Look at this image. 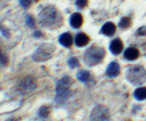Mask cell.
<instances>
[{
    "mask_svg": "<svg viewBox=\"0 0 146 121\" xmlns=\"http://www.w3.org/2000/svg\"><path fill=\"white\" fill-rule=\"evenodd\" d=\"M39 19L40 25L47 29H56L63 23L61 13L53 6L45 7L39 14Z\"/></svg>",
    "mask_w": 146,
    "mask_h": 121,
    "instance_id": "cell-1",
    "label": "cell"
},
{
    "mask_svg": "<svg viewBox=\"0 0 146 121\" xmlns=\"http://www.w3.org/2000/svg\"><path fill=\"white\" fill-rule=\"evenodd\" d=\"M106 55L104 48L92 46L85 51L83 55L84 63L89 67H92L101 63Z\"/></svg>",
    "mask_w": 146,
    "mask_h": 121,
    "instance_id": "cell-2",
    "label": "cell"
},
{
    "mask_svg": "<svg viewBox=\"0 0 146 121\" xmlns=\"http://www.w3.org/2000/svg\"><path fill=\"white\" fill-rule=\"evenodd\" d=\"M127 79L134 86H140L146 81V71L140 65H131L125 71Z\"/></svg>",
    "mask_w": 146,
    "mask_h": 121,
    "instance_id": "cell-3",
    "label": "cell"
},
{
    "mask_svg": "<svg viewBox=\"0 0 146 121\" xmlns=\"http://www.w3.org/2000/svg\"><path fill=\"white\" fill-rule=\"evenodd\" d=\"M73 79L68 76H64L57 83L56 86V96L55 101L58 103H64L70 96V88L73 83Z\"/></svg>",
    "mask_w": 146,
    "mask_h": 121,
    "instance_id": "cell-4",
    "label": "cell"
},
{
    "mask_svg": "<svg viewBox=\"0 0 146 121\" xmlns=\"http://www.w3.org/2000/svg\"><path fill=\"white\" fill-rule=\"evenodd\" d=\"M56 47L52 43H44L34 52L32 59L36 62H43L51 59L55 51Z\"/></svg>",
    "mask_w": 146,
    "mask_h": 121,
    "instance_id": "cell-5",
    "label": "cell"
},
{
    "mask_svg": "<svg viewBox=\"0 0 146 121\" xmlns=\"http://www.w3.org/2000/svg\"><path fill=\"white\" fill-rule=\"evenodd\" d=\"M36 85L35 79L33 76H28L21 82L18 86V90L21 94L27 95L36 88Z\"/></svg>",
    "mask_w": 146,
    "mask_h": 121,
    "instance_id": "cell-6",
    "label": "cell"
},
{
    "mask_svg": "<svg viewBox=\"0 0 146 121\" xmlns=\"http://www.w3.org/2000/svg\"><path fill=\"white\" fill-rule=\"evenodd\" d=\"M110 118L108 109L103 105L95 106L91 112L90 119L92 120H107Z\"/></svg>",
    "mask_w": 146,
    "mask_h": 121,
    "instance_id": "cell-7",
    "label": "cell"
},
{
    "mask_svg": "<svg viewBox=\"0 0 146 121\" xmlns=\"http://www.w3.org/2000/svg\"><path fill=\"white\" fill-rule=\"evenodd\" d=\"M109 48L111 53L113 55H117L122 51L123 49V43L119 38H116L111 42Z\"/></svg>",
    "mask_w": 146,
    "mask_h": 121,
    "instance_id": "cell-8",
    "label": "cell"
},
{
    "mask_svg": "<svg viewBox=\"0 0 146 121\" xmlns=\"http://www.w3.org/2000/svg\"><path fill=\"white\" fill-rule=\"evenodd\" d=\"M120 67L119 63L115 61L111 62L108 66L106 74L109 78H115L119 75Z\"/></svg>",
    "mask_w": 146,
    "mask_h": 121,
    "instance_id": "cell-9",
    "label": "cell"
},
{
    "mask_svg": "<svg viewBox=\"0 0 146 121\" xmlns=\"http://www.w3.org/2000/svg\"><path fill=\"white\" fill-rule=\"evenodd\" d=\"M140 52L139 50L133 47H128L124 52V58L128 61H134L139 57Z\"/></svg>",
    "mask_w": 146,
    "mask_h": 121,
    "instance_id": "cell-10",
    "label": "cell"
},
{
    "mask_svg": "<svg viewBox=\"0 0 146 121\" xmlns=\"http://www.w3.org/2000/svg\"><path fill=\"white\" fill-rule=\"evenodd\" d=\"M83 16L79 13H74L70 17V25L74 29H78L81 27L83 24Z\"/></svg>",
    "mask_w": 146,
    "mask_h": 121,
    "instance_id": "cell-11",
    "label": "cell"
},
{
    "mask_svg": "<svg viewBox=\"0 0 146 121\" xmlns=\"http://www.w3.org/2000/svg\"><path fill=\"white\" fill-rule=\"evenodd\" d=\"M116 31L115 25L111 22H108L106 23L101 29V33L108 37H112L114 35Z\"/></svg>",
    "mask_w": 146,
    "mask_h": 121,
    "instance_id": "cell-12",
    "label": "cell"
},
{
    "mask_svg": "<svg viewBox=\"0 0 146 121\" xmlns=\"http://www.w3.org/2000/svg\"><path fill=\"white\" fill-rule=\"evenodd\" d=\"M90 40V39L87 34L83 33H80L76 35L75 39V43L78 47H82L88 45Z\"/></svg>",
    "mask_w": 146,
    "mask_h": 121,
    "instance_id": "cell-13",
    "label": "cell"
},
{
    "mask_svg": "<svg viewBox=\"0 0 146 121\" xmlns=\"http://www.w3.org/2000/svg\"><path fill=\"white\" fill-rule=\"evenodd\" d=\"M59 43L65 47H70L72 44V37L68 33H64L59 38Z\"/></svg>",
    "mask_w": 146,
    "mask_h": 121,
    "instance_id": "cell-14",
    "label": "cell"
},
{
    "mask_svg": "<svg viewBox=\"0 0 146 121\" xmlns=\"http://www.w3.org/2000/svg\"><path fill=\"white\" fill-rule=\"evenodd\" d=\"M76 78L81 82L87 83L91 80V75L88 71L86 70H81L77 73Z\"/></svg>",
    "mask_w": 146,
    "mask_h": 121,
    "instance_id": "cell-15",
    "label": "cell"
},
{
    "mask_svg": "<svg viewBox=\"0 0 146 121\" xmlns=\"http://www.w3.org/2000/svg\"><path fill=\"white\" fill-rule=\"evenodd\" d=\"M133 96L137 100L146 99V87H139L136 89L133 92Z\"/></svg>",
    "mask_w": 146,
    "mask_h": 121,
    "instance_id": "cell-16",
    "label": "cell"
},
{
    "mask_svg": "<svg viewBox=\"0 0 146 121\" xmlns=\"http://www.w3.org/2000/svg\"><path fill=\"white\" fill-rule=\"evenodd\" d=\"M132 25V20L129 17H123L119 22L118 26L121 30H126Z\"/></svg>",
    "mask_w": 146,
    "mask_h": 121,
    "instance_id": "cell-17",
    "label": "cell"
},
{
    "mask_svg": "<svg viewBox=\"0 0 146 121\" xmlns=\"http://www.w3.org/2000/svg\"><path fill=\"white\" fill-rule=\"evenodd\" d=\"M50 114V110L48 107L46 106H42L38 110V115L42 118H46Z\"/></svg>",
    "mask_w": 146,
    "mask_h": 121,
    "instance_id": "cell-18",
    "label": "cell"
},
{
    "mask_svg": "<svg viewBox=\"0 0 146 121\" xmlns=\"http://www.w3.org/2000/svg\"><path fill=\"white\" fill-rule=\"evenodd\" d=\"M67 63H68L69 67L71 68H75L76 67H78L80 66L79 60L76 57L70 58L68 59Z\"/></svg>",
    "mask_w": 146,
    "mask_h": 121,
    "instance_id": "cell-19",
    "label": "cell"
},
{
    "mask_svg": "<svg viewBox=\"0 0 146 121\" xmlns=\"http://www.w3.org/2000/svg\"><path fill=\"white\" fill-rule=\"evenodd\" d=\"M26 23L27 25V26L30 28H34L35 26V20H34V18L30 15H28L26 16Z\"/></svg>",
    "mask_w": 146,
    "mask_h": 121,
    "instance_id": "cell-20",
    "label": "cell"
},
{
    "mask_svg": "<svg viewBox=\"0 0 146 121\" xmlns=\"http://www.w3.org/2000/svg\"><path fill=\"white\" fill-rule=\"evenodd\" d=\"M75 4L79 9H82L87 5L88 0H76Z\"/></svg>",
    "mask_w": 146,
    "mask_h": 121,
    "instance_id": "cell-21",
    "label": "cell"
},
{
    "mask_svg": "<svg viewBox=\"0 0 146 121\" xmlns=\"http://www.w3.org/2000/svg\"><path fill=\"white\" fill-rule=\"evenodd\" d=\"M19 3L23 9H28L32 4V0H20Z\"/></svg>",
    "mask_w": 146,
    "mask_h": 121,
    "instance_id": "cell-22",
    "label": "cell"
},
{
    "mask_svg": "<svg viewBox=\"0 0 146 121\" xmlns=\"http://www.w3.org/2000/svg\"><path fill=\"white\" fill-rule=\"evenodd\" d=\"M8 63V59L7 58V57L3 54L1 50H0V64H1L2 65L5 66Z\"/></svg>",
    "mask_w": 146,
    "mask_h": 121,
    "instance_id": "cell-23",
    "label": "cell"
},
{
    "mask_svg": "<svg viewBox=\"0 0 146 121\" xmlns=\"http://www.w3.org/2000/svg\"><path fill=\"white\" fill-rule=\"evenodd\" d=\"M137 34L139 36H145L146 35V27H141L137 31Z\"/></svg>",
    "mask_w": 146,
    "mask_h": 121,
    "instance_id": "cell-24",
    "label": "cell"
},
{
    "mask_svg": "<svg viewBox=\"0 0 146 121\" xmlns=\"http://www.w3.org/2000/svg\"><path fill=\"white\" fill-rule=\"evenodd\" d=\"M34 36L36 38H40L42 36V33L40 31H36L34 33Z\"/></svg>",
    "mask_w": 146,
    "mask_h": 121,
    "instance_id": "cell-25",
    "label": "cell"
}]
</instances>
